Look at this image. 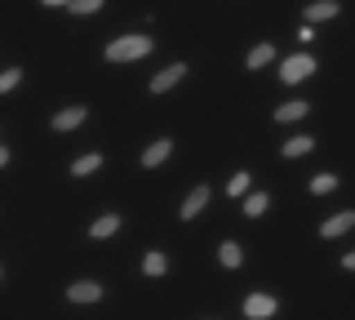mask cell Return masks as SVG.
Returning <instances> with one entry per match:
<instances>
[{"label":"cell","instance_id":"1","mask_svg":"<svg viewBox=\"0 0 355 320\" xmlns=\"http://www.w3.org/2000/svg\"><path fill=\"white\" fill-rule=\"evenodd\" d=\"M147 53H151L147 36H120L107 45V62H133V58H147Z\"/></svg>","mask_w":355,"mask_h":320},{"label":"cell","instance_id":"2","mask_svg":"<svg viewBox=\"0 0 355 320\" xmlns=\"http://www.w3.org/2000/svg\"><path fill=\"white\" fill-rule=\"evenodd\" d=\"M311 71H315V53H288L284 67H280V81L284 85H297V81H306Z\"/></svg>","mask_w":355,"mask_h":320},{"label":"cell","instance_id":"3","mask_svg":"<svg viewBox=\"0 0 355 320\" xmlns=\"http://www.w3.org/2000/svg\"><path fill=\"white\" fill-rule=\"evenodd\" d=\"M209 196H214L209 187H191V192H187V201H182V209H178V218H182V223H191L200 209L209 205Z\"/></svg>","mask_w":355,"mask_h":320},{"label":"cell","instance_id":"4","mask_svg":"<svg viewBox=\"0 0 355 320\" xmlns=\"http://www.w3.org/2000/svg\"><path fill=\"white\" fill-rule=\"evenodd\" d=\"M244 316H249V320L275 316V298H271V294H249V298H244Z\"/></svg>","mask_w":355,"mask_h":320},{"label":"cell","instance_id":"5","mask_svg":"<svg viewBox=\"0 0 355 320\" xmlns=\"http://www.w3.org/2000/svg\"><path fill=\"white\" fill-rule=\"evenodd\" d=\"M355 227V209H342V214H333L324 227H320V236L324 240H333V236H342V231H351Z\"/></svg>","mask_w":355,"mask_h":320},{"label":"cell","instance_id":"6","mask_svg":"<svg viewBox=\"0 0 355 320\" xmlns=\"http://www.w3.org/2000/svg\"><path fill=\"white\" fill-rule=\"evenodd\" d=\"M169 151H173V142L169 138H155L147 151H142V169H155V165H164L169 160Z\"/></svg>","mask_w":355,"mask_h":320},{"label":"cell","instance_id":"7","mask_svg":"<svg viewBox=\"0 0 355 320\" xmlns=\"http://www.w3.org/2000/svg\"><path fill=\"white\" fill-rule=\"evenodd\" d=\"M85 107H67V112H58V116H53V129H58V134H71V129H80L85 125Z\"/></svg>","mask_w":355,"mask_h":320},{"label":"cell","instance_id":"8","mask_svg":"<svg viewBox=\"0 0 355 320\" xmlns=\"http://www.w3.org/2000/svg\"><path fill=\"white\" fill-rule=\"evenodd\" d=\"M67 298H71V303H98V298H103V285L98 280H76L71 289H67Z\"/></svg>","mask_w":355,"mask_h":320},{"label":"cell","instance_id":"9","mask_svg":"<svg viewBox=\"0 0 355 320\" xmlns=\"http://www.w3.org/2000/svg\"><path fill=\"white\" fill-rule=\"evenodd\" d=\"M182 76H187V67H182V62H173V67H164V71H160V76L151 81V94H169L173 85L182 81Z\"/></svg>","mask_w":355,"mask_h":320},{"label":"cell","instance_id":"10","mask_svg":"<svg viewBox=\"0 0 355 320\" xmlns=\"http://www.w3.org/2000/svg\"><path fill=\"white\" fill-rule=\"evenodd\" d=\"M302 18H311V27H315V23H329V18H338V0H315V5H306Z\"/></svg>","mask_w":355,"mask_h":320},{"label":"cell","instance_id":"11","mask_svg":"<svg viewBox=\"0 0 355 320\" xmlns=\"http://www.w3.org/2000/svg\"><path fill=\"white\" fill-rule=\"evenodd\" d=\"M311 112V107L302 103V98H293V103H280V107H275V120H280V125H293V120H302Z\"/></svg>","mask_w":355,"mask_h":320},{"label":"cell","instance_id":"12","mask_svg":"<svg viewBox=\"0 0 355 320\" xmlns=\"http://www.w3.org/2000/svg\"><path fill=\"white\" fill-rule=\"evenodd\" d=\"M116 231H120V214H103L94 227H89V236H94V240H107V236H116Z\"/></svg>","mask_w":355,"mask_h":320},{"label":"cell","instance_id":"13","mask_svg":"<svg viewBox=\"0 0 355 320\" xmlns=\"http://www.w3.org/2000/svg\"><path fill=\"white\" fill-rule=\"evenodd\" d=\"M103 165V156L98 151H89V156H80V160H71V178H89V174Z\"/></svg>","mask_w":355,"mask_h":320},{"label":"cell","instance_id":"14","mask_svg":"<svg viewBox=\"0 0 355 320\" xmlns=\"http://www.w3.org/2000/svg\"><path fill=\"white\" fill-rule=\"evenodd\" d=\"M311 147H315V142H311L306 134H297V138H288V142H284V160H297V156H306V151H311Z\"/></svg>","mask_w":355,"mask_h":320},{"label":"cell","instance_id":"15","mask_svg":"<svg viewBox=\"0 0 355 320\" xmlns=\"http://www.w3.org/2000/svg\"><path fill=\"white\" fill-rule=\"evenodd\" d=\"M218 262H222V267H240V262H244V249L236 245V240H227V245L218 249Z\"/></svg>","mask_w":355,"mask_h":320},{"label":"cell","instance_id":"16","mask_svg":"<svg viewBox=\"0 0 355 320\" xmlns=\"http://www.w3.org/2000/svg\"><path fill=\"white\" fill-rule=\"evenodd\" d=\"M142 271H147V276H164V271H169V262H164V253H147V258H142Z\"/></svg>","mask_w":355,"mask_h":320},{"label":"cell","instance_id":"17","mask_svg":"<svg viewBox=\"0 0 355 320\" xmlns=\"http://www.w3.org/2000/svg\"><path fill=\"white\" fill-rule=\"evenodd\" d=\"M271 58H275V45H258V49L249 53V71H258V67H266V62H271Z\"/></svg>","mask_w":355,"mask_h":320},{"label":"cell","instance_id":"18","mask_svg":"<svg viewBox=\"0 0 355 320\" xmlns=\"http://www.w3.org/2000/svg\"><path fill=\"white\" fill-rule=\"evenodd\" d=\"M311 192H315V196L338 192V178H333V174H315V178H311Z\"/></svg>","mask_w":355,"mask_h":320},{"label":"cell","instance_id":"19","mask_svg":"<svg viewBox=\"0 0 355 320\" xmlns=\"http://www.w3.org/2000/svg\"><path fill=\"white\" fill-rule=\"evenodd\" d=\"M103 9V0H71V14L76 18H89V14H98Z\"/></svg>","mask_w":355,"mask_h":320},{"label":"cell","instance_id":"20","mask_svg":"<svg viewBox=\"0 0 355 320\" xmlns=\"http://www.w3.org/2000/svg\"><path fill=\"white\" fill-rule=\"evenodd\" d=\"M266 205H271V196H249V201H244V214L258 218V214H266Z\"/></svg>","mask_w":355,"mask_h":320},{"label":"cell","instance_id":"21","mask_svg":"<svg viewBox=\"0 0 355 320\" xmlns=\"http://www.w3.org/2000/svg\"><path fill=\"white\" fill-rule=\"evenodd\" d=\"M18 81H22V67H9V71H0V94L18 90Z\"/></svg>","mask_w":355,"mask_h":320},{"label":"cell","instance_id":"22","mask_svg":"<svg viewBox=\"0 0 355 320\" xmlns=\"http://www.w3.org/2000/svg\"><path fill=\"white\" fill-rule=\"evenodd\" d=\"M227 192H231V196H244V192H249V174H236V178H231V187H227Z\"/></svg>","mask_w":355,"mask_h":320},{"label":"cell","instance_id":"23","mask_svg":"<svg viewBox=\"0 0 355 320\" xmlns=\"http://www.w3.org/2000/svg\"><path fill=\"white\" fill-rule=\"evenodd\" d=\"M342 267H347V271H355V249L347 253V258H342Z\"/></svg>","mask_w":355,"mask_h":320},{"label":"cell","instance_id":"24","mask_svg":"<svg viewBox=\"0 0 355 320\" xmlns=\"http://www.w3.org/2000/svg\"><path fill=\"white\" fill-rule=\"evenodd\" d=\"M40 5H49V9H62V5H71V0H40Z\"/></svg>","mask_w":355,"mask_h":320},{"label":"cell","instance_id":"25","mask_svg":"<svg viewBox=\"0 0 355 320\" xmlns=\"http://www.w3.org/2000/svg\"><path fill=\"white\" fill-rule=\"evenodd\" d=\"M5 165H9V147H5V142H0V169H5Z\"/></svg>","mask_w":355,"mask_h":320}]
</instances>
